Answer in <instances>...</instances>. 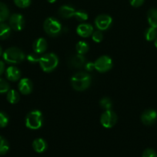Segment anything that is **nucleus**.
<instances>
[{
  "mask_svg": "<svg viewBox=\"0 0 157 157\" xmlns=\"http://www.w3.org/2000/svg\"><path fill=\"white\" fill-rule=\"evenodd\" d=\"M91 83L90 75L85 72H79L73 75L71 79V84L75 90L83 91L89 87Z\"/></svg>",
  "mask_w": 157,
  "mask_h": 157,
  "instance_id": "f257e3e1",
  "label": "nucleus"
},
{
  "mask_svg": "<svg viewBox=\"0 0 157 157\" xmlns=\"http://www.w3.org/2000/svg\"><path fill=\"white\" fill-rule=\"evenodd\" d=\"M3 58L9 64H18L24 60V53L18 48H9L3 53Z\"/></svg>",
  "mask_w": 157,
  "mask_h": 157,
  "instance_id": "f03ea898",
  "label": "nucleus"
},
{
  "mask_svg": "<svg viewBox=\"0 0 157 157\" xmlns=\"http://www.w3.org/2000/svg\"><path fill=\"white\" fill-rule=\"evenodd\" d=\"M42 125V116L39 110L29 112L26 117V126L31 130H38Z\"/></svg>",
  "mask_w": 157,
  "mask_h": 157,
  "instance_id": "7ed1b4c3",
  "label": "nucleus"
},
{
  "mask_svg": "<svg viewBox=\"0 0 157 157\" xmlns=\"http://www.w3.org/2000/svg\"><path fill=\"white\" fill-rule=\"evenodd\" d=\"M58 59L55 54L49 53L43 55L39 59V64L45 72H50L57 67Z\"/></svg>",
  "mask_w": 157,
  "mask_h": 157,
  "instance_id": "20e7f679",
  "label": "nucleus"
},
{
  "mask_svg": "<svg viewBox=\"0 0 157 157\" xmlns=\"http://www.w3.org/2000/svg\"><path fill=\"white\" fill-rule=\"evenodd\" d=\"M43 28L45 32L50 36H56L62 30V25L59 21L53 18H48L45 21Z\"/></svg>",
  "mask_w": 157,
  "mask_h": 157,
  "instance_id": "39448f33",
  "label": "nucleus"
},
{
  "mask_svg": "<svg viewBox=\"0 0 157 157\" xmlns=\"http://www.w3.org/2000/svg\"><path fill=\"white\" fill-rule=\"evenodd\" d=\"M117 121V116L111 110H107L102 114L100 122L105 128H112L115 126Z\"/></svg>",
  "mask_w": 157,
  "mask_h": 157,
  "instance_id": "423d86ee",
  "label": "nucleus"
},
{
  "mask_svg": "<svg viewBox=\"0 0 157 157\" xmlns=\"http://www.w3.org/2000/svg\"><path fill=\"white\" fill-rule=\"evenodd\" d=\"M95 69L99 72H106L112 67V61L109 56L103 55L94 62Z\"/></svg>",
  "mask_w": 157,
  "mask_h": 157,
  "instance_id": "0eeeda50",
  "label": "nucleus"
},
{
  "mask_svg": "<svg viewBox=\"0 0 157 157\" xmlns=\"http://www.w3.org/2000/svg\"><path fill=\"white\" fill-rule=\"evenodd\" d=\"M112 19L108 15H100L96 17L95 20V26L100 31H104L108 29V28L112 24Z\"/></svg>",
  "mask_w": 157,
  "mask_h": 157,
  "instance_id": "6e6552de",
  "label": "nucleus"
},
{
  "mask_svg": "<svg viewBox=\"0 0 157 157\" xmlns=\"http://www.w3.org/2000/svg\"><path fill=\"white\" fill-rule=\"evenodd\" d=\"M9 25L15 31H21L24 27V18L20 14H13L9 18Z\"/></svg>",
  "mask_w": 157,
  "mask_h": 157,
  "instance_id": "1a4fd4ad",
  "label": "nucleus"
},
{
  "mask_svg": "<svg viewBox=\"0 0 157 157\" xmlns=\"http://www.w3.org/2000/svg\"><path fill=\"white\" fill-rule=\"evenodd\" d=\"M157 119V112L154 110H147L143 113L141 121L145 125H152Z\"/></svg>",
  "mask_w": 157,
  "mask_h": 157,
  "instance_id": "9d476101",
  "label": "nucleus"
},
{
  "mask_svg": "<svg viewBox=\"0 0 157 157\" xmlns=\"http://www.w3.org/2000/svg\"><path fill=\"white\" fill-rule=\"evenodd\" d=\"M18 88L22 94L27 95L32 90V84L28 78H22L18 83Z\"/></svg>",
  "mask_w": 157,
  "mask_h": 157,
  "instance_id": "9b49d317",
  "label": "nucleus"
},
{
  "mask_svg": "<svg viewBox=\"0 0 157 157\" xmlns=\"http://www.w3.org/2000/svg\"><path fill=\"white\" fill-rule=\"evenodd\" d=\"M93 28L89 24H81L77 27L76 32L78 35L83 38H88L92 35Z\"/></svg>",
  "mask_w": 157,
  "mask_h": 157,
  "instance_id": "f8f14e48",
  "label": "nucleus"
},
{
  "mask_svg": "<svg viewBox=\"0 0 157 157\" xmlns=\"http://www.w3.org/2000/svg\"><path fill=\"white\" fill-rule=\"evenodd\" d=\"M32 48L36 54H41L46 52L47 48V42L46 40L43 38H39L35 40L32 44Z\"/></svg>",
  "mask_w": 157,
  "mask_h": 157,
  "instance_id": "ddd939ff",
  "label": "nucleus"
},
{
  "mask_svg": "<svg viewBox=\"0 0 157 157\" xmlns=\"http://www.w3.org/2000/svg\"><path fill=\"white\" fill-rule=\"evenodd\" d=\"M6 76L9 81H16L19 79L20 76H21V73H20V71L17 67L11 66V67H9L6 69Z\"/></svg>",
  "mask_w": 157,
  "mask_h": 157,
  "instance_id": "4468645a",
  "label": "nucleus"
},
{
  "mask_svg": "<svg viewBox=\"0 0 157 157\" xmlns=\"http://www.w3.org/2000/svg\"><path fill=\"white\" fill-rule=\"evenodd\" d=\"M32 148L36 153H43L47 149V144L43 139L38 138V139H35L32 143Z\"/></svg>",
  "mask_w": 157,
  "mask_h": 157,
  "instance_id": "2eb2a0df",
  "label": "nucleus"
},
{
  "mask_svg": "<svg viewBox=\"0 0 157 157\" xmlns=\"http://www.w3.org/2000/svg\"><path fill=\"white\" fill-rule=\"evenodd\" d=\"M75 10L72 7L69 6H62L58 10V14L61 15L62 18H70L74 17Z\"/></svg>",
  "mask_w": 157,
  "mask_h": 157,
  "instance_id": "dca6fc26",
  "label": "nucleus"
},
{
  "mask_svg": "<svg viewBox=\"0 0 157 157\" xmlns=\"http://www.w3.org/2000/svg\"><path fill=\"white\" fill-rule=\"evenodd\" d=\"M71 65L75 68L82 67L85 64V58L83 55H79L77 54L76 55L72 57V58L70 61Z\"/></svg>",
  "mask_w": 157,
  "mask_h": 157,
  "instance_id": "f3484780",
  "label": "nucleus"
},
{
  "mask_svg": "<svg viewBox=\"0 0 157 157\" xmlns=\"http://www.w3.org/2000/svg\"><path fill=\"white\" fill-rule=\"evenodd\" d=\"M147 19L151 27L157 28V9H152L148 12Z\"/></svg>",
  "mask_w": 157,
  "mask_h": 157,
  "instance_id": "a211bd4d",
  "label": "nucleus"
},
{
  "mask_svg": "<svg viewBox=\"0 0 157 157\" xmlns=\"http://www.w3.org/2000/svg\"><path fill=\"white\" fill-rule=\"evenodd\" d=\"M11 34V27L5 23H0V40L6 39Z\"/></svg>",
  "mask_w": 157,
  "mask_h": 157,
  "instance_id": "6ab92c4d",
  "label": "nucleus"
},
{
  "mask_svg": "<svg viewBox=\"0 0 157 157\" xmlns=\"http://www.w3.org/2000/svg\"><path fill=\"white\" fill-rule=\"evenodd\" d=\"M75 49H76L77 54L84 55V54H86L89 51V44L86 41H80L76 44Z\"/></svg>",
  "mask_w": 157,
  "mask_h": 157,
  "instance_id": "aec40b11",
  "label": "nucleus"
},
{
  "mask_svg": "<svg viewBox=\"0 0 157 157\" xmlns=\"http://www.w3.org/2000/svg\"><path fill=\"white\" fill-rule=\"evenodd\" d=\"M9 15V9L6 4L0 2V22L6 21Z\"/></svg>",
  "mask_w": 157,
  "mask_h": 157,
  "instance_id": "412c9836",
  "label": "nucleus"
},
{
  "mask_svg": "<svg viewBox=\"0 0 157 157\" xmlns=\"http://www.w3.org/2000/svg\"><path fill=\"white\" fill-rule=\"evenodd\" d=\"M7 100L10 104H16L19 101V95L15 90H10L8 91Z\"/></svg>",
  "mask_w": 157,
  "mask_h": 157,
  "instance_id": "4be33fe9",
  "label": "nucleus"
},
{
  "mask_svg": "<svg viewBox=\"0 0 157 157\" xmlns=\"http://www.w3.org/2000/svg\"><path fill=\"white\" fill-rule=\"evenodd\" d=\"M156 36L157 32L155 28L150 27L148 29H146V32H145V38H146V39L147 41H153V40H155L156 38Z\"/></svg>",
  "mask_w": 157,
  "mask_h": 157,
  "instance_id": "5701e85b",
  "label": "nucleus"
},
{
  "mask_svg": "<svg viewBox=\"0 0 157 157\" xmlns=\"http://www.w3.org/2000/svg\"><path fill=\"white\" fill-rule=\"evenodd\" d=\"M9 150V145L8 141L4 137L0 136V156H2V155L7 153Z\"/></svg>",
  "mask_w": 157,
  "mask_h": 157,
  "instance_id": "b1692460",
  "label": "nucleus"
},
{
  "mask_svg": "<svg viewBox=\"0 0 157 157\" xmlns=\"http://www.w3.org/2000/svg\"><path fill=\"white\" fill-rule=\"evenodd\" d=\"M100 106H101L103 108H104L105 110H110L111 107H112V101L109 98H104L100 101Z\"/></svg>",
  "mask_w": 157,
  "mask_h": 157,
  "instance_id": "393cba45",
  "label": "nucleus"
},
{
  "mask_svg": "<svg viewBox=\"0 0 157 157\" xmlns=\"http://www.w3.org/2000/svg\"><path fill=\"white\" fill-rule=\"evenodd\" d=\"M74 17H75L78 21H86V20L88 19L87 13L83 12V11H77V12H75V15H74Z\"/></svg>",
  "mask_w": 157,
  "mask_h": 157,
  "instance_id": "a878e982",
  "label": "nucleus"
},
{
  "mask_svg": "<svg viewBox=\"0 0 157 157\" xmlns=\"http://www.w3.org/2000/svg\"><path fill=\"white\" fill-rule=\"evenodd\" d=\"M9 90V85L7 81L2 78H0V94L6 93Z\"/></svg>",
  "mask_w": 157,
  "mask_h": 157,
  "instance_id": "bb28decb",
  "label": "nucleus"
},
{
  "mask_svg": "<svg viewBox=\"0 0 157 157\" xmlns=\"http://www.w3.org/2000/svg\"><path fill=\"white\" fill-rule=\"evenodd\" d=\"M14 2L18 7L26 8L30 5L31 0H14Z\"/></svg>",
  "mask_w": 157,
  "mask_h": 157,
  "instance_id": "cd10ccee",
  "label": "nucleus"
},
{
  "mask_svg": "<svg viewBox=\"0 0 157 157\" xmlns=\"http://www.w3.org/2000/svg\"><path fill=\"white\" fill-rule=\"evenodd\" d=\"M142 157H157V153L152 149L148 148L143 151Z\"/></svg>",
  "mask_w": 157,
  "mask_h": 157,
  "instance_id": "c85d7f7f",
  "label": "nucleus"
},
{
  "mask_svg": "<svg viewBox=\"0 0 157 157\" xmlns=\"http://www.w3.org/2000/svg\"><path fill=\"white\" fill-rule=\"evenodd\" d=\"M9 118L6 116V113L0 111V127H5L8 124Z\"/></svg>",
  "mask_w": 157,
  "mask_h": 157,
  "instance_id": "c756f323",
  "label": "nucleus"
},
{
  "mask_svg": "<svg viewBox=\"0 0 157 157\" xmlns=\"http://www.w3.org/2000/svg\"><path fill=\"white\" fill-rule=\"evenodd\" d=\"M103 35L100 31H96V32H94L92 34V40H93L95 42L99 43L103 41Z\"/></svg>",
  "mask_w": 157,
  "mask_h": 157,
  "instance_id": "7c9ffc66",
  "label": "nucleus"
},
{
  "mask_svg": "<svg viewBox=\"0 0 157 157\" xmlns=\"http://www.w3.org/2000/svg\"><path fill=\"white\" fill-rule=\"evenodd\" d=\"M27 59L30 63H36L39 62L40 58H38L35 54H30V55H28Z\"/></svg>",
  "mask_w": 157,
  "mask_h": 157,
  "instance_id": "2f4dec72",
  "label": "nucleus"
},
{
  "mask_svg": "<svg viewBox=\"0 0 157 157\" xmlns=\"http://www.w3.org/2000/svg\"><path fill=\"white\" fill-rule=\"evenodd\" d=\"M130 4L134 7H139L144 2V0H129Z\"/></svg>",
  "mask_w": 157,
  "mask_h": 157,
  "instance_id": "473e14b6",
  "label": "nucleus"
},
{
  "mask_svg": "<svg viewBox=\"0 0 157 157\" xmlns=\"http://www.w3.org/2000/svg\"><path fill=\"white\" fill-rule=\"evenodd\" d=\"M85 67H86V71H91L95 69V64H94V63L89 62L85 65Z\"/></svg>",
  "mask_w": 157,
  "mask_h": 157,
  "instance_id": "72a5a7b5",
  "label": "nucleus"
},
{
  "mask_svg": "<svg viewBox=\"0 0 157 157\" xmlns=\"http://www.w3.org/2000/svg\"><path fill=\"white\" fill-rule=\"evenodd\" d=\"M4 70H5L4 63H3V61H0V75H1L3 72H4Z\"/></svg>",
  "mask_w": 157,
  "mask_h": 157,
  "instance_id": "f704fd0d",
  "label": "nucleus"
},
{
  "mask_svg": "<svg viewBox=\"0 0 157 157\" xmlns=\"http://www.w3.org/2000/svg\"><path fill=\"white\" fill-rule=\"evenodd\" d=\"M47 1L49 2H50V3H53V2H55L56 0H47Z\"/></svg>",
  "mask_w": 157,
  "mask_h": 157,
  "instance_id": "c9c22d12",
  "label": "nucleus"
},
{
  "mask_svg": "<svg viewBox=\"0 0 157 157\" xmlns=\"http://www.w3.org/2000/svg\"><path fill=\"white\" fill-rule=\"evenodd\" d=\"M155 46L157 48V37L156 38H155Z\"/></svg>",
  "mask_w": 157,
  "mask_h": 157,
  "instance_id": "e433bc0d",
  "label": "nucleus"
},
{
  "mask_svg": "<svg viewBox=\"0 0 157 157\" xmlns=\"http://www.w3.org/2000/svg\"><path fill=\"white\" fill-rule=\"evenodd\" d=\"M2 49L1 46H0V55H2Z\"/></svg>",
  "mask_w": 157,
  "mask_h": 157,
  "instance_id": "4c0bfd02",
  "label": "nucleus"
}]
</instances>
